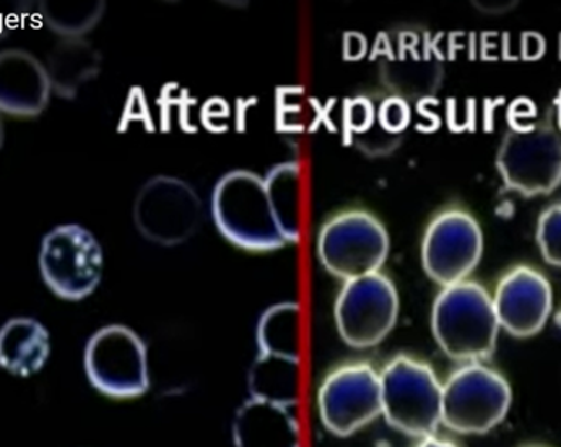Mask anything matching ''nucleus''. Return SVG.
<instances>
[{
    "label": "nucleus",
    "mask_w": 561,
    "mask_h": 447,
    "mask_svg": "<svg viewBox=\"0 0 561 447\" xmlns=\"http://www.w3.org/2000/svg\"><path fill=\"white\" fill-rule=\"evenodd\" d=\"M51 355L48 329L33 318H12L0 331V365L10 375L30 378L45 368Z\"/></svg>",
    "instance_id": "f3484780"
},
{
    "label": "nucleus",
    "mask_w": 561,
    "mask_h": 447,
    "mask_svg": "<svg viewBox=\"0 0 561 447\" xmlns=\"http://www.w3.org/2000/svg\"><path fill=\"white\" fill-rule=\"evenodd\" d=\"M482 254V228L469 211L460 208L439 211L423 234V271L443 288L466 282Z\"/></svg>",
    "instance_id": "f8f14e48"
},
{
    "label": "nucleus",
    "mask_w": 561,
    "mask_h": 447,
    "mask_svg": "<svg viewBox=\"0 0 561 447\" xmlns=\"http://www.w3.org/2000/svg\"><path fill=\"white\" fill-rule=\"evenodd\" d=\"M211 217L218 231L244 251L268 252L290 244L267 177L253 171L234 170L220 177L211 194Z\"/></svg>",
    "instance_id": "f257e3e1"
},
{
    "label": "nucleus",
    "mask_w": 561,
    "mask_h": 447,
    "mask_svg": "<svg viewBox=\"0 0 561 447\" xmlns=\"http://www.w3.org/2000/svg\"><path fill=\"white\" fill-rule=\"evenodd\" d=\"M382 416L413 438H430L443 425V385L432 366L398 356L381 373Z\"/></svg>",
    "instance_id": "7ed1b4c3"
},
{
    "label": "nucleus",
    "mask_w": 561,
    "mask_h": 447,
    "mask_svg": "<svg viewBox=\"0 0 561 447\" xmlns=\"http://www.w3.org/2000/svg\"><path fill=\"white\" fill-rule=\"evenodd\" d=\"M416 447H459L455 445V443L446 442V439L435 438V436H430V438L422 439Z\"/></svg>",
    "instance_id": "b1692460"
},
{
    "label": "nucleus",
    "mask_w": 561,
    "mask_h": 447,
    "mask_svg": "<svg viewBox=\"0 0 561 447\" xmlns=\"http://www.w3.org/2000/svg\"><path fill=\"white\" fill-rule=\"evenodd\" d=\"M294 406L250 398L234 413V447H300Z\"/></svg>",
    "instance_id": "4468645a"
},
{
    "label": "nucleus",
    "mask_w": 561,
    "mask_h": 447,
    "mask_svg": "<svg viewBox=\"0 0 561 447\" xmlns=\"http://www.w3.org/2000/svg\"><path fill=\"white\" fill-rule=\"evenodd\" d=\"M381 57H385L382 79L401 99H419L423 93L433 92L439 83L442 67L438 59L413 33L399 36L398 45H389Z\"/></svg>",
    "instance_id": "2eb2a0df"
},
{
    "label": "nucleus",
    "mask_w": 561,
    "mask_h": 447,
    "mask_svg": "<svg viewBox=\"0 0 561 447\" xmlns=\"http://www.w3.org/2000/svg\"><path fill=\"white\" fill-rule=\"evenodd\" d=\"M2 110L15 116H36L51 95V79L42 62L22 49L2 54Z\"/></svg>",
    "instance_id": "dca6fc26"
},
{
    "label": "nucleus",
    "mask_w": 561,
    "mask_h": 447,
    "mask_svg": "<svg viewBox=\"0 0 561 447\" xmlns=\"http://www.w3.org/2000/svg\"><path fill=\"white\" fill-rule=\"evenodd\" d=\"M496 168L506 190L547 196L561 184V134L553 123L513 127L503 137Z\"/></svg>",
    "instance_id": "20e7f679"
},
{
    "label": "nucleus",
    "mask_w": 561,
    "mask_h": 447,
    "mask_svg": "<svg viewBox=\"0 0 561 447\" xmlns=\"http://www.w3.org/2000/svg\"><path fill=\"white\" fill-rule=\"evenodd\" d=\"M398 316V288L381 272L344 282L335 301L339 335L352 348L381 344L394 329Z\"/></svg>",
    "instance_id": "1a4fd4ad"
},
{
    "label": "nucleus",
    "mask_w": 561,
    "mask_h": 447,
    "mask_svg": "<svg viewBox=\"0 0 561 447\" xmlns=\"http://www.w3.org/2000/svg\"><path fill=\"white\" fill-rule=\"evenodd\" d=\"M379 119L386 133L399 137L409 126V101L398 95L379 99Z\"/></svg>",
    "instance_id": "5701e85b"
},
{
    "label": "nucleus",
    "mask_w": 561,
    "mask_h": 447,
    "mask_svg": "<svg viewBox=\"0 0 561 447\" xmlns=\"http://www.w3.org/2000/svg\"><path fill=\"white\" fill-rule=\"evenodd\" d=\"M510 382L495 369L466 363L443 385V425L459 435H485L506 419Z\"/></svg>",
    "instance_id": "39448f33"
},
{
    "label": "nucleus",
    "mask_w": 561,
    "mask_h": 447,
    "mask_svg": "<svg viewBox=\"0 0 561 447\" xmlns=\"http://www.w3.org/2000/svg\"><path fill=\"white\" fill-rule=\"evenodd\" d=\"M318 409L332 435H355L382 415L381 375L368 363L339 366L319 388Z\"/></svg>",
    "instance_id": "9b49d317"
},
{
    "label": "nucleus",
    "mask_w": 561,
    "mask_h": 447,
    "mask_svg": "<svg viewBox=\"0 0 561 447\" xmlns=\"http://www.w3.org/2000/svg\"><path fill=\"white\" fill-rule=\"evenodd\" d=\"M83 365L90 385L107 398L136 399L149 391V349L126 325L99 329L87 342Z\"/></svg>",
    "instance_id": "423d86ee"
},
{
    "label": "nucleus",
    "mask_w": 561,
    "mask_h": 447,
    "mask_svg": "<svg viewBox=\"0 0 561 447\" xmlns=\"http://www.w3.org/2000/svg\"><path fill=\"white\" fill-rule=\"evenodd\" d=\"M492 298L500 328L513 337L539 334L552 314V285L529 265H517L503 275Z\"/></svg>",
    "instance_id": "ddd939ff"
},
{
    "label": "nucleus",
    "mask_w": 561,
    "mask_h": 447,
    "mask_svg": "<svg viewBox=\"0 0 561 447\" xmlns=\"http://www.w3.org/2000/svg\"><path fill=\"white\" fill-rule=\"evenodd\" d=\"M248 389L251 398L294 406L298 398V362L257 355Z\"/></svg>",
    "instance_id": "aec40b11"
},
{
    "label": "nucleus",
    "mask_w": 561,
    "mask_h": 447,
    "mask_svg": "<svg viewBox=\"0 0 561 447\" xmlns=\"http://www.w3.org/2000/svg\"><path fill=\"white\" fill-rule=\"evenodd\" d=\"M259 355L300 362V308L295 302L272 306L257 325Z\"/></svg>",
    "instance_id": "6ab92c4d"
},
{
    "label": "nucleus",
    "mask_w": 561,
    "mask_h": 447,
    "mask_svg": "<svg viewBox=\"0 0 561 447\" xmlns=\"http://www.w3.org/2000/svg\"><path fill=\"white\" fill-rule=\"evenodd\" d=\"M133 217L147 240L161 247H178L199 230L203 202L186 181L154 176L140 187Z\"/></svg>",
    "instance_id": "9d476101"
},
{
    "label": "nucleus",
    "mask_w": 561,
    "mask_h": 447,
    "mask_svg": "<svg viewBox=\"0 0 561 447\" xmlns=\"http://www.w3.org/2000/svg\"><path fill=\"white\" fill-rule=\"evenodd\" d=\"M385 225L366 210H345L322 225L318 255L325 271L348 282L376 274L389 254Z\"/></svg>",
    "instance_id": "0eeeda50"
},
{
    "label": "nucleus",
    "mask_w": 561,
    "mask_h": 447,
    "mask_svg": "<svg viewBox=\"0 0 561 447\" xmlns=\"http://www.w3.org/2000/svg\"><path fill=\"white\" fill-rule=\"evenodd\" d=\"M103 251L95 234L80 225H59L46 234L39 251V272L57 297L79 301L99 288Z\"/></svg>",
    "instance_id": "6e6552de"
},
{
    "label": "nucleus",
    "mask_w": 561,
    "mask_h": 447,
    "mask_svg": "<svg viewBox=\"0 0 561 447\" xmlns=\"http://www.w3.org/2000/svg\"><path fill=\"white\" fill-rule=\"evenodd\" d=\"M556 322H557V324H559V325H560V328H561V311L559 312V314H557Z\"/></svg>",
    "instance_id": "a878e982"
},
{
    "label": "nucleus",
    "mask_w": 561,
    "mask_h": 447,
    "mask_svg": "<svg viewBox=\"0 0 561 447\" xmlns=\"http://www.w3.org/2000/svg\"><path fill=\"white\" fill-rule=\"evenodd\" d=\"M436 344L462 363H479L495 352L500 328L492 295L476 282L443 288L432 309Z\"/></svg>",
    "instance_id": "f03ea898"
},
{
    "label": "nucleus",
    "mask_w": 561,
    "mask_h": 447,
    "mask_svg": "<svg viewBox=\"0 0 561 447\" xmlns=\"http://www.w3.org/2000/svg\"><path fill=\"white\" fill-rule=\"evenodd\" d=\"M556 127L561 134V96L556 101Z\"/></svg>",
    "instance_id": "393cba45"
},
{
    "label": "nucleus",
    "mask_w": 561,
    "mask_h": 447,
    "mask_svg": "<svg viewBox=\"0 0 561 447\" xmlns=\"http://www.w3.org/2000/svg\"><path fill=\"white\" fill-rule=\"evenodd\" d=\"M536 238L546 262L561 268V202L542 211L537 221Z\"/></svg>",
    "instance_id": "4be33fe9"
},
{
    "label": "nucleus",
    "mask_w": 561,
    "mask_h": 447,
    "mask_svg": "<svg viewBox=\"0 0 561 447\" xmlns=\"http://www.w3.org/2000/svg\"><path fill=\"white\" fill-rule=\"evenodd\" d=\"M104 10L103 2L57 3L45 7L48 25L60 35L79 38L99 23Z\"/></svg>",
    "instance_id": "412c9836"
},
{
    "label": "nucleus",
    "mask_w": 561,
    "mask_h": 447,
    "mask_svg": "<svg viewBox=\"0 0 561 447\" xmlns=\"http://www.w3.org/2000/svg\"><path fill=\"white\" fill-rule=\"evenodd\" d=\"M49 79L62 99H73L100 72L95 48L79 38L60 43L49 57Z\"/></svg>",
    "instance_id": "a211bd4d"
}]
</instances>
